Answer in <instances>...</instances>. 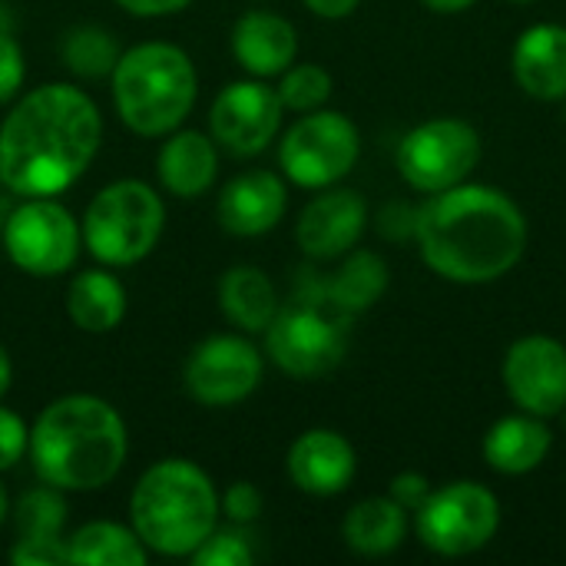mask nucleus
<instances>
[{"label": "nucleus", "instance_id": "obj_22", "mask_svg": "<svg viewBox=\"0 0 566 566\" xmlns=\"http://www.w3.org/2000/svg\"><path fill=\"white\" fill-rule=\"evenodd\" d=\"M551 428L537 415H507L484 438V461L501 474H531L551 454Z\"/></svg>", "mask_w": 566, "mask_h": 566}, {"label": "nucleus", "instance_id": "obj_37", "mask_svg": "<svg viewBox=\"0 0 566 566\" xmlns=\"http://www.w3.org/2000/svg\"><path fill=\"white\" fill-rule=\"evenodd\" d=\"M113 3L133 17H172V13L186 10L192 0H113Z\"/></svg>", "mask_w": 566, "mask_h": 566}, {"label": "nucleus", "instance_id": "obj_11", "mask_svg": "<svg viewBox=\"0 0 566 566\" xmlns=\"http://www.w3.org/2000/svg\"><path fill=\"white\" fill-rule=\"evenodd\" d=\"M481 163V136L464 119H428L398 146V172L418 192H444Z\"/></svg>", "mask_w": 566, "mask_h": 566}, {"label": "nucleus", "instance_id": "obj_42", "mask_svg": "<svg viewBox=\"0 0 566 566\" xmlns=\"http://www.w3.org/2000/svg\"><path fill=\"white\" fill-rule=\"evenodd\" d=\"M0 27H10V17H7V10L0 7Z\"/></svg>", "mask_w": 566, "mask_h": 566}, {"label": "nucleus", "instance_id": "obj_3", "mask_svg": "<svg viewBox=\"0 0 566 566\" xmlns=\"http://www.w3.org/2000/svg\"><path fill=\"white\" fill-rule=\"evenodd\" d=\"M27 454L43 484L63 494H90L123 471L129 454L126 421L96 395H63L30 424Z\"/></svg>", "mask_w": 566, "mask_h": 566}, {"label": "nucleus", "instance_id": "obj_6", "mask_svg": "<svg viewBox=\"0 0 566 566\" xmlns=\"http://www.w3.org/2000/svg\"><path fill=\"white\" fill-rule=\"evenodd\" d=\"M166 229V202L143 179L103 186L80 222L83 249L106 269H129L153 255Z\"/></svg>", "mask_w": 566, "mask_h": 566}, {"label": "nucleus", "instance_id": "obj_23", "mask_svg": "<svg viewBox=\"0 0 566 566\" xmlns=\"http://www.w3.org/2000/svg\"><path fill=\"white\" fill-rule=\"evenodd\" d=\"M219 305H222V315L249 335H262L272 325V318L279 315L275 285L255 265H232L222 275Z\"/></svg>", "mask_w": 566, "mask_h": 566}, {"label": "nucleus", "instance_id": "obj_43", "mask_svg": "<svg viewBox=\"0 0 566 566\" xmlns=\"http://www.w3.org/2000/svg\"><path fill=\"white\" fill-rule=\"evenodd\" d=\"M514 3H531V0H514Z\"/></svg>", "mask_w": 566, "mask_h": 566}, {"label": "nucleus", "instance_id": "obj_41", "mask_svg": "<svg viewBox=\"0 0 566 566\" xmlns=\"http://www.w3.org/2000/svg\"><path fill=\"white\" fill-rule=\"evenodd\" d=\"M7 514H10V497H7V491H3V484H0V527H3V521H7Z\"/></svg>", "mask_w": 566, "mask_h": 566}, {"label": "nucleus", "instance_id": "obj_30", "mask_svg": "<svg viewBox=\"0 0 566 566\" xmlns=\"http://www.w3.org/2000/svg\"><path fill=\"white\" fill-rule=\"evenodd\" d=\"M255 551L252 541L242 534V527H226V531H212L196 551H192V564L196 566H252Z\"/></svg>", "mask_w": 566, "mask_h": 566}, {"label": "nucleus", "instance_id": "obj_28", "mask_svg": "<svg viewBox=\"0 0 566 566\" xmlns=\"http://www.w3.org/2000/svg\"><path fill=\"white\" fill-rule=\"evenodd\" d=\"M13 521H17V534H27V537H60L63 527H66L63 491H56V488L40 481V488L20 494V501L13 507Z\"/></svg>", "mask_w": 566, "mask_h": 566}, {"label": "nucleus", "instance_id": "obj_29", "mask_svg": "<svg viewBox=\"0 0 566 566\" xmlns=\"http://www.w3.org/2000/svg\"><path fill=\"white\" fill-rule=\"evenodd\" d=\"M279 99L292 113H312L322 109L332 96V73L318 63H298L282 73V83L275 86Z\"/></svg>", "mask_w": 566, "mask_h": 566}, {"label": "nucleus", "instance_id": "obj_17", "mask_svg": "<svg viewBox=\"0 0 566 566\" xmlns=\"http://www.w3.org/2000/svg\"><path fill=\"white\" fill-rule=\"evenodd\" d=\"M289 478L302 494L312 497H335L342 494L358 471L355 448L345 434L332 428H312L295 438L289 448Z\"/></svg>", "mask_w": 566, "mask_h": 566}, {"label": "nucleus", "instance_id": "obj_27", "mask_svg": "<svg viewBox=\"0 0 566 566\" xmlns=\"http://www.w3.org/2000/svg\"><path fill=\"white\" fill-rule=\"evenodd\" d=\"M119 43L109 30L96 27V23H83L63 33L60 43V56L66 63L70 73L83 76V80H103L113 73L116 60H119Z\"/></svg>", "mask_w": 566, "mask_h": 566}, {"label": "nucleus", "instance_id": "obj_19", "mask_svg": "<svg viewBox=\"0 0 566 566\" xmlns=\"http://www.w3.org/2000/svg\"><path fill=\"white\" fill-rule=\"evenodd\" d=\"M219 172V146L199 129H172L156 153V176L176 199H199Z\"/></svg>", "mask_w": 566, "mask_h": 566}, {"label": "nucleus", "instance_id": "obj_12", "mask_svg": "<svg viewBox=\"0 0 566 566\" xmlns=\"http://www.w3.org/2000/svg\"><path fill=\"white\" fill-rule=\"evenodd\" d=\"M262 368V352L249 338L209 335L186 358L182 385L189 398L206 408H232L259 388Z\"/></svg>", "mask_w": 566, "mask_h": 566}, {"label": "nucleus", "instance_id": "obj_21", "mask_svg": "<svg viewBox=\"0 0 566 566\" xmlns=\"http://www.w3.org/2000/svg\"><path fill=\"white\" fill-rule=\"evenodd\" d=\"M126 308V285L109 269H83L66 285V315L86 335H106L119 328Z\"/></svg>", "mask_w": 566, "mask_h": 566}, {"label": "nucleus", "instance_id": "obj_15", "mask_svg": "<svg viewBox=\"0 0 566 566\" xmlns=\"http://www.w3.org/2000/svg\"><path fill=\"white\" fill-rule=\"evenodd\" d=\"M368 226V206L355 189H328L315 196L298 222H295V242L308 259L328 262L355 249Z\"/></svg>", "mask_w": 566, "mask_h": 566}, {"label": "nucleus", "instance_id": "obj_2", "mask_svg": "<svg viewBox=\"0 0 566 566\" xmlns=\"http://www.w3.org/2000/svg\"><path fill=\"white\" fill-rule=\"evenodd\" d=\"M415 239L424 265L458 285H484L507 275L527 249L521 206L494 189L458 182L418 209Z\"/></svg>", "mask_w": 566, "mask_h": 566}, {"label": "nucleus", "instance_id": "obj_32", "mask_svg": "<svg viewBox=\"0 0 566 566\" xmlns=\"http://www.w3.org/2000/svg\"><path fill=\"white\" fill-rule=\"evenodd\" d=\"M13 566H70L66 564V537H27L17 534V544L10 547Z\"/></svg>", "mask_w": 566, "mask_h": 566}, {"label": "nucleus", "instance_id": "obj_10", "mask_svg": "<svg viewBox=\"0 0 566 566\" xmlns=\"http://www.w3.org/2000/svg\"><path fill=\"white\" fill-rule=\"evenodd\" d=\"M265 335V355L292 378L312 381L332 375L348 355V332L338 318L325 315L312 302L279 308Z\"/></svg>", "mask_w": 566, "mask_h": 566}, {"label": "nucleus", "instance_id": "obj_33", "mask_svg": "<svg viewBox=\"0 0 566 566\" xmlns=\"http://www.w3.org/2000/svg\"><path fill=\"white\" fill-rule=\"evenodd\" d=\"M219 507H222V514H226L232 524L245 527V524H252V521L262 517L265 501H262V494H259V488H255L252 481H235V484L219 497Z\"/></svg>", "mask_w": 566, "mask_h": 566}, {"label": "nucleus", "instance_id": "obj_4", "mask_svg": "<svg viewBox=\"0 0 566 566\" xmlns=\"http://www.w3.org/2000/svg\"><path fill=\"white\" fill-rule=\"evenodd\" d=\"M219 491L212 478L186 458H166L146 468L129 497V524L149 554L192 557L219 527Z\"/></svg>", "mask_w": 566, "mask_h": 566}, {"label": "nucleus", "instance_id": "obj_25", "mask_svg": "<svg viewBox=\"0 0 566 566\" xmlns=\"http://www.w3.org/2000/svg\"><path fill=\"white\" fill-rule=\"evenodd\" d=\"M345 544L361 557H385L408 537V511L391 497H368L345 517Z\"/></svg>", "mask_w": 566, "mask_h": 566}, {"label": "nucleus", "instance_id": "obj_36", "mask_svg": "<svg viewBox=\"0 0 566 566\" xmlns=\"http://www.w3.org/2000/svg\"><path fill=\"white\" fill-rule=\"evenodd\" d=\"M415 219H418V209L411 212L408 206L395 202V206H388V209L381 212L378 229H381V235H388V239H408V235H415Z\"/></svg>", "mask_w": 566, "mask_h": 566}, {"label": "nucleus", "instance_id": "obj_34", "mask_svg": "<svg viewBox=\"0 0 566 566\" xmlns=\"http://www.w3.org/2000/svg\"><path fill=\"white\" fill-rule=\"evenodd\" d=\"M27 444H30L27 421L17 411H10V408L0 405V474L10 471V468H17L23 461Z\"/></svg>", "mask_w": 566, "mask_h": 566}, {"label": "nucleus", "instance_id": "obj_38", "mask_svg": "<svg viewBox=\"0 0 566 566\" xmlns=\"http://www.w3.org/2000/svg\"><path fill=\"white\" fill-rule=\"evenodd\" d=\"M302 3H305L315 17L342 20V17H348V13H355L361 0H302Z\"/></svg>", "mask_w": 566, "mask_h": 566}, {"label": "nucleus", "instance_id": "obj_26", "mask_svg": "<svg viewBox=\"0 0 566 566\" xmlns=\"http://www.w3.org/2000/svg\"><path fill=\"white\" fill-rule=\"evenodd\" d=\"M385 289H388V265L381 255L368 249L352 252L338 265V272L325 282V295L342 315L368 312L385 295Z\"/></svg>", "mask_w": 566, "mask_h": 566}, {"label": "nucleus", "instance_id": "obj_5", "mask_svg": "<svg viewBox=\"0 0 566 566\" xmlns=\"http://www.w3.org/2000/svg\"><path fill=\"white\" fill-rule=\"evenodd\" d=\"M109 86L126 129L136 136H169L196 106L199 73L182 46L149 40L119 53Z\"/></svg>", "mask_w": 566, "mask_h": 566}, {"label": "nucleus", "instance_id": "obj_24", "mask_svg": "<svg viewBox=\"0 0 566 566\" xmlns=\"http://www.w3.org/2000/svg\"><path fill=\"white\" fill-rule=\"evenodd\" d=\"M66 564L70 566H146L149 547L139 534L113 521H90L66 537Z\"/></svg>", "mask_w": 566, "mask_h": 566}, {"label": "nucleus", "instance_id": "obj_7", "mask_svg": "<svg viewBox=\"0 0 566 566\" xmlns=\"http://www.w3.org/2000/svg\"><path fill=\"white\" fill-rule=\"evenodd\" d=\"M0 239L7 259L33 279H53L70 272L83 249L76 216L53 196L23 199L7 216Z\"/></svg>", "mask_w": 566, "mask_h": 566}, {"label": "nucleus", "instance_id": "obj_13", "mask_svg": "<svg viewBox=\"0 0 566 566\" xmlns=\"http://www.w3.org/2000/svg\"><path fill=\"white\" fill-rule=\"evenodd\" d=\"M282 99L279 90L265 80H235L219 90L209 109V129L216 146L232 156H259L282 129Z\"/></svg>", "mask_w": 566, "mask_h": 566}, {"label": "nucleus", "instance_id": "obj_31", "mask_svg": "<svg viewBox=\"0 0 566 566\" xmlns=\"http://www.w3.org/2000/svg\"><path fill=\"white\" fill-rule=\"evenodd\" d=\"M27 80V56L10 27H0V106L20 96Z\"/></svg>", "mask_w": 566, "mask_h": 566}, {"label": "nucleus", "instance_id": "obj_14", "mask_svg": "<svg viewBox=\"0 0 566 566\" xmlns=\"http://www.w3.org/2000/svg\"><path fill=\"white\" fill-rule=\"evenodd\" d=\"M504 385L517 408L554 418L566 408V348L557 338L527 335L504 358Z\"/></svg>", "mask_w": 566, "mask_h": 566}, {"label": "nucleus", "instance_id": "obj_1", "mask_svg": "<svg viewBox=\"0 0 566 566\" xmlns=\"http://www.w3.org/2000/svg\"><path fill=\"white\" fill-rule=\"evenodd\" d=\"M103 116L73 83H43L23 93L0 123V182L20 196H60L96 159Z\"/></svg>", "mask_w": 566, "mask_h": 566}, {"label": "nucleus", "instance_id": "obj_18", "mask_svg": "<svg viewBox=\"0 0 566 566\" xmlns=\"http://www.w3.org/2000/svg\"><path fill=\"white\" fill-rule=\"evenodd\" d=\"M298 53L295 27L269 10H249L232 27V56L239 66L259 80L282 76Z\"/></svg>", "mask_w": 566, "mask_h": 566}, {"label": "nucleus", "instance_id": "obj_8", "mask_svg": "<svg viewBox=\"0 0 566 566\" xmlns=\"http://www.w3.org/2000/svg\"><path fill=\"white\" fill-rule=\"evenodd\" d=\"M358 153L361 136L345 113L312 109L285 129L279 166L302 189H328L355 169Z\"/></svg>", "mask_w": 566, "mask_h": 566}, {"label": "nucleus", "instance_id": "obj_9", "mask_svg": "<svg viewBox=\"0 0 566 566\" xmlns=\"http://www.w3.org/2000/svg\"><path fill=\"white\" fill-rule=\"evenodd\" d=\"M501 527V504L491 488L478 481H454L431 491L424 507L415 514L421 544L441 557H468L491 544Z\"/></svg>", "mask_w": 566, "mask_h": 566}, {"label": "nucleus", "instance_id": "obj_20", "mask_svg": "<svg viewBox=\"0 0 566 566\" xmlns=\"http://www.w3.org/2000/svg\"><path fill=\"white\" fill-rule=\"evenodd\" d=\"M514 80L534 99H566V27L534 23L517 36Z\"/></svg>", "mask_w": 566, "mask_h": 566}, {"label": "nucleus", "instance_id": "obj_39", "mask_svg": "<svg viewBox=\"0 0 566 566\" xmlns=\"http://www.w3.org/2000/svg\"><path fill=\"white\" fill-rule=\"evenodd\" d=\"M428 10H434V13H461V10H468L474 0H421Z\"/></svg>", "mask_w": 566, "mask_h": 566}, {"label": "nucleus", "instance_id": "obj_40", "mask_svg": "<svg viewBox=\"0 0 566 566\" xmlns=\"http://www.w3.org/2000/svg\"><path fill=\"white\" fill-rule=\"evenodd\" d=\"M10 381H13V365H10V355H7V348L0 345V398L10 391Z\"/></svg>", "mask_w": 566, "mask_h": 566}, {"label": "nucleus", "instance_id": "obj_16", "mask_svg": "<svg viewBox=\"0 0 566 566\" xmlns=\"http://www.w3.org/2000/svg\"><path fill=\"white\" fill-rule=\"evenodd\" d=\"M289 209V189L285 179L272 169H249L226 182L219 192V226L229 235L255 239L272 232Z\"/></svg>", "mask_w": 566, "mask_h": 566}, {"label": "nucleus", "instance_id": "obj_35", "mask_svg": "<svg viewBox=\"0 0 566 566\" xmlns=\"http://www.w3.org/2000/svg\"><path fill=\"white\" fill-rule=\"evenodd\" d=\"M431 481L424 478V474H418V471H401L395 481H391V501L395 504H401L408 514H418L421 507H424V501L431 497Z\"/></svg>", "mask_w": 566, "mask_h": 566}]
</instances>
